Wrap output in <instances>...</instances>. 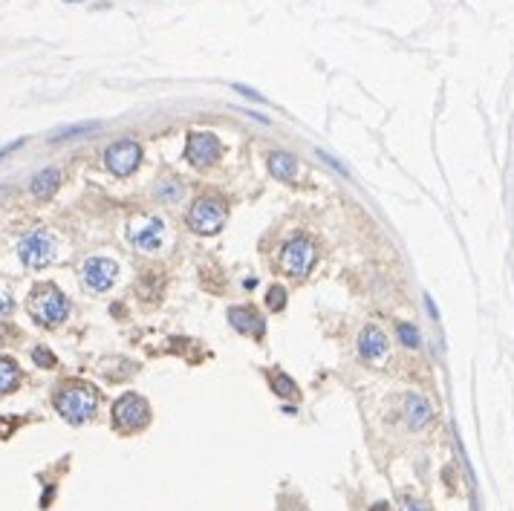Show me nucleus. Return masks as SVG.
<instances>
[{
	"label": "nucleus",
	"mask_w": 514,
	"mask_h": 511,
	"mask_svg": "<svg viewBox=\"0 0 514 511\" xmlns=\"http://www.w3.org/2000/svg\"><path fill=\"white\" fill-rule=\"evenodd\" d=\"M99 407L96 387H90L84 381H67L64 387H58L55 393V410L61 413L70 425H81Z\"/></svg>",
	"instance_id": "1"
},
{
	"label": "nucleus",
	"mask_w": 514,
	"mask_h": 511,
	"mask_svg": "<svg viewBox=\"0 0 514 511\" xmlns=\"http://www.w3.org/2000/svg\"><path fill=\"white\" fill-rule=\"evenodd\" d=\"M26 307H29V315H32L41 326H58L70 315L67 297L55 283H38L32 292H29Z\"/></svg>",
	"instance_id": "2"
},
{
	"label": "nucleus",
	"mask_w": 514,
	"mask_h": 511,
	"mask_svg": "<svg viewBox=\"0 0 514 511\" xmlns=\"http://www.w3.org/2000/svg\"><path fill=\"white\" fill-rule=\"evenodd\" d=\"M226 217H228V208L220 197H200L191 211H188V226L191 231L197 234H217L223 226H226Z\"/></svg>",
	"instance_id": "3"
},
{
	"label": "nucleus",
	"mask_w": 514,
	"mask_h": 511,
	"mask_svg": "<svg viewBox=\"0 0 514 511\" xmlns=\"http://www.w3.org/2000/svg\"><path fill=\"white\" fill-rule=\"evenodd\" d=\"M150 422V407L139 393H125L113 405V425L125 433H136Z\"/></svg>",
	"instance_id": "4"
},
{
	"label": "nucleus",
	"mask_w": 514,
	"mask_h": 511,
	"mask_svg": "<svg viewBox=\"0 0 514 511\" xmlns=\"http://www.w3.org/2000/svg\"><path fill=\"white\" fill-rule=\"evenodd\" d=\"M315 266V246L310 237H292L281 252V269L289 278H307L310 269Z\"/></svg>",
	"instance_id": "5"
},
{
	"label": "nucleus",
	"mask_w": 514,
	"mask_h": 511,
	"mask_svg": "<svg viewBox=\"0 0 514 511\" xmlns=\"http://www.w3.org/2000/svg\"><path fill=\"white\" fill-rule=\"evenodd\" d=\"M142 162V147L133 139H122V142H113L104 150V165L110 173L116 176H130Z\"/></svg>",
	"instance_id": "6"
},
{
	"label": "nucleus",
	"mask_w": 514,
	"mask_h": 511,
	"mask_svg": "<svg viewBox=\"0 0 514 511\" xmlns=\"http://www.w3.org/2000/svg\"><path fill=\"white\" fill-rule=\"evenodd\" d=\"M18 254H20L23 266H29V269H44L52 260V254H55V240L47 231H32V234H26L20 240Z\"/></svg>",
	"instance_id": "7"
},
{
	"label": "nucleus",
	"mask_w": 514,
	"mask_h": 511,
	"mask_svg": "<svg viewBox=\"0 0 514 511\" xmlns=\"http://www.w3.org/2000/svg\"><path fill=\"white\" fill-rule=\"evenodd\" d=\"M185 156L197 168H205L211 162H217L220 159V139L214 133H191L188 144H185Z\"/></svg>",
	"instance_id": "8"
},
{
	"label": "nucleus",
	"mask_w": 514,
	"mask_h": 511,
	"mask_svg": "<svg viewBox=\"0 0 514 511\" xmlns=\"http://www.w3.org/2000/svg\"><path fill=\"white\" fill-rule=\"evenodd\" d=\"M118 278V266L107 257H90L84 263V283L93 292H107Z\"/></svg>",
	"instance_id": "9"
},
{
	"label": "nucleus",
	"mask_w": 514,
	"mask_h": 511,
	"mask_svg": "<svg viewBox=\"0 0 514 511\" xmlns=\"http://www.w3.org/2000/svg\"><path fill=\"white\" fill-rule=\"evenodd\" d=\"M358 352H361V358L365 362H370V364H381L384 358H387V352H390V341H387V335L381 333L379 326H365L361 329V335H358Z\"/></svg>",
	"instance_id": "10"
},
{
	"label": "nucleus",
	"mask_w": 514,
	"mask_h": 511,
	"mask_svg": "<svg viewBox=\"0 0 514 511\" xmlns=\"http://www.w3.org/2000/svg\"><path fill=\"white\" fill-rule=\"evenodd\" d=\"M162 237H165V223H162V220H157V217L142 220V223L130 231L133 246H136V249H142V252H159Z\"/></svg>",
	"instance_id": "11"
},
{
	"label": "nucleus",
	"mask_w": 514,
	"mask_h": 511,
	"mask_svg": "<svg viewBox=\"0 0 514 511\" xmlns=\"http://www.w3.org/2000/svg\"><path fill=\"white\" fill-rule=\"evenodd\" d=\"M405 416H408V425H410L413 431H419V428H425V425L431 422L434 407H431V402H428L425 396L410 393V396L405 399Z\"/></svg>",
	"instance_id": "12"
},
{
	"label": "nucleus",
	"mask_w": 514,
	"mask_h": 511,
	"mask_svg": "<svg viewBox=\"0 0 514 511\" xmlns=\"http://www.w3.org/2000/svg\"><path fill=\"white\" fill-rule=\"evenodd\" d=\"M228 321L234 324V329H240L246 335H263V329H266V321L249 307H234L228 312Z\"/></svg>",
	"instance_id": "13"
},
{
	"label": "nucleus",
	"mask_w": 514,
	"mask_h": 511,
	"mask_svg": "<svg viewBox=\"0 0 514 511\" xmlns=\"http://www.w3.org/2000/svg\"><path fill=\"white\" fill-rule=\"evenodd\" d=\"M58 185H61V173H58L55 168H44L41 173L32 176L29 191H32V197H38V199H49L58 191Z\"/></svg>",
	"instance_id": "14"
},
{
	"label": "nucleus",
	"mask_w": 514,
	"mask_h": 511,
	"mask_svg": "<svg viewBox=\"0 0 514 511\" xmlns=\"http://www.w3.org/2000/svg\"><path fill=\"white\" fill-rule=\"evenodd\" d=\"M269 171L275 179H281V183H292L295 173H298V159L292 154H283V150H275V154L269 156Z\"/></svg>",
	"instance_id": "15"
},
{
	"label": "nucleus",
	"mask_w": 514,
	"mask_h": 511,
	"mask_svg": "<svg viewBox=\"0 0 514 511\" xmlns=\"http://www.w3.org/2000/svg\"><path fill=\"white\" fill-rule=\"evenodd\" d=\"M18 384H20V370H18V364L12 362V358L0 355V396L12 393Z\"/></svg>",
	"instance_id": "16"
},
{
	"label": "nucleus",
	"mask_w": 514,
	"mask_h": 511,
	"mask_svg": "<svg viewBox=\"0 0 514 511\" xmlns=\"http://www.w3.org/2000/svg\"><path fill=\"white\" fill-rule=\"evenodd\" d=\"M271 387H275V393L283 396V399H295L298 396V384L286 373H271Z\"/></svg>",
	"instance_id": "17"
},
{
	"label": "nucleus",
	"mask_w": 514,
	"mask_h": 511,
	"mask_svg": "<svg viewBox=\"0 0 514 511\" xmlns=\"http://www.w3.org/2000/svg\"><path fill=\"white\" fill-rule=\"evenodd\" d=\"M93 130H99L96 122H90V125H75V128H67V130H58V133L52 136V142H64V139H73V136H87V133H93Z\"/></svg>",
	"instance_id": "18"
},
{
	"label": "nucleus",
	"mask_w": 514,
	"mask_h": 511,
	"mask_svg": "<svg viewBox=\"0 0 514 511\" xmlns=\"http://www.w3.org/2000/svg\"><path fill=\"white\" fill-rule=\"evenodd\" d=\"M266 307H269L271 312L283 309V307H286V289H283V286H271V289L266 292Z\"/></svg>",
	"instance_id": "19"
},
{
	"label": "nucleus",
	"mask_w": 514,
	"mask_h": 511,
	"mask_svg": "<svg viewBox=\"0 0 514 511\" xmlns=\"http://www.w3.org/2000/svg\"><path fill=\"white\" fill-rule=\"evenodd\" d=\"M399 338H402V344L410 347V350L419 347V333H416V326H410V324H399Z\"/></svg>",
	"instance_id": "20"
},
{
	"label": "nucleus",
	"mask_w": 514,
	"mask_h": 511,
	"mask_svg": "<svg viewBox=\"0 0 514 511\" xmlns=\"http://www.w3.org/2000/svg\"><path fill=\"white\" fill-rule=\"evenodd\" d=\"M32 358H35L38 367H47V370L55 367V355H52L47 347H35V350H32Z\"/></svg>",
	"instance_id": "21"
},
{
	"label": "nucleus",
	"mask_w": 514,
	"mask_h": 511,
	"mask_svg": "<svg viewBox=\"0 0 514 511\" xmlns=\"http://www.w3.org/2000/svg\"><path fill=\"white\" fill-rule=\"evenodd\" d=\"M234 90H237V93H243L246 99H255V101H266V99H263V96L257 93V90H252V87H246V84H234Z\"/></svg>",
	"instance_id": "22"
},
{
	"label": "nucleus",
	"mask_w": 514,
	"mask_h": 511,
	"mask_svg": "<svg viewBox=\"0 0 514 511\" xmlns=\"http://www.w3.org/2000/svg\"><path fill=\"white\" fill-rule=\"evenodd\" d=\"M402 511H428V508H425V503H419L413 497H405V508Z\"/></svg>",
	"instance_id": "23"
},
{
	"label": "nucleus",
	"mask_w": 514,
	"mask_h": 511,
	"mask_svg": "<svg viewBox=\"0 0 514 511\" xmlns=\"http://www.w3.org/2000/svg\"><path fill=\"white\" fill-rule=\"evenodd\" d=\"M15 425H18L15 419H0V439H6V436H9V431H12Z\"/></svg>",
	"instance_id": "24"
},
{
	"label": "nucleus",
	"mask_w": 514,
	"mask_h": 511,
	"mask_svg": "<svg viewBox=\"0 0 514 511\" xmlns=\"http://www.w3.org/2000/svg\"><path fill=\"white\" fill-rule=\"evenodd\" d=\"M159 197H165V199L179 197V185H176V183H171V188H159Z\"/></svg>",
	"instance_id": "25"
},
{
	"label": "nucleus",
	"mask_w": 514,
	"mask_h": 511,
	"mask_svg": "<svg viewBox=\"0 0 514 511\" xmlns=\"http://www.w3.org/2000/svg\"><path fill=\"white\" fill-rule=\"evenodd\" d=\"M20 144H23V139H18V142H12V144H6V147H0V159H4L6 154H12V150L20 147Z\"/></svg>",
	"instance_id": "26"
},
{
	"label": "nucleus",
	"mask_w": 514,
	"mask_h": 511,
	"mask_svg": "<svg viewBox=\"0 0 514 511\" xmlns=\"http://www.w3.org/2000/svg\"><path fill=\"white\" fill-rule=\"evenodd\" d=\"M12 312V300L9 297H0V315H9Z\"/></svg>",
	"instance_id": "27"
},
{
	"label": "nucleus",
	"mask_w": 514,
	"mask_h": 511,
	"mask_svg": "<svg viewBox=\"0 0 514 511\" xmlns=\"http://www.w3.org/2000/svg\"><path fill=\"white\" fill-rule=\"evenodd\" d=\"M370 511H390V508H387V505H384V503H379V505H373V508H370Z\"/></svg>",
	"instance_id": "28"
},
{
	"label": "nucleus",
	"mask_w": 514,
	"mask_h": 511,
	"mask_svg": "<svg viewBox=\"0 0 514 511\" xmlns=\"http://www.w3.org/2000/svg\"><path fill=\"white\" fill-rule=\"evenodd\" d=\"M67 4H78V0H67Z\"/></svg>",
	"instance_id": "29"
}]
</instances>
